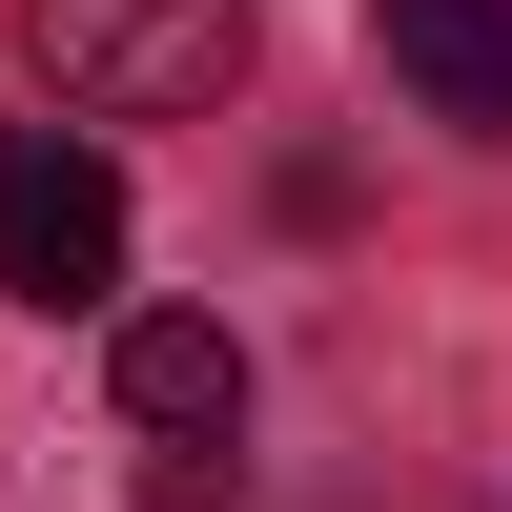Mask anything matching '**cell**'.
<instances>
[{"mask_svg": "<svg viewBox=\"0 0 512 512\" xmlns=\"http://www.w3.org/2000/svg\"><path fill=\"white\" fill-rule=\"evenodd\" d=\"M123 410H144V431H246V349H226V308H144V328H123Z\"/></svg>", "mask_w": 512, "mask_h": 512, "instance_id": "277c9868", "label": "cell"}, {"mask_svg": "<svg viewBox=\"0 0 512 512\" xmlns=\"http://www.w3.org/2000/svg\"><path fill=\"white\" fill-rule=\"evenodd\" d=\"M0 287H21V308H103L123 287V164L82 144V123H21V144H0Z\"/></svg>", "mask_w": 512, "mask_h": 512, "instance_id": "7a4b0ae2", "label": "cell"}, {"mask_svg": "<svg viewBox=\"0 0 512 512\" xmlns=\"http://www.w3.org/2000/svg\"><path fill=\"white\" fill-rule=\"evenodd\" d=\"M390 82L492 144V123H512V0H390Z\"/></svg>", "mask_w": 512, "mask_h": 512, "instance_id": "3957f363", "label": "cell"}, {"mask_svg": "<svg viewBox=\"0 0 512 512\" xmlns=\"http://www.w3.org/2000/svg\"><path fill=\"white\" fill-rule=\"evenodd\" d=\"M21 41H41V82L103 103V123H185V103L246 82V0H21Z\"/></svg>", "mask_w": 512, "mask_h": 512, "instance_id": "6da1fadb", "label": "cell"}]
</instances>
